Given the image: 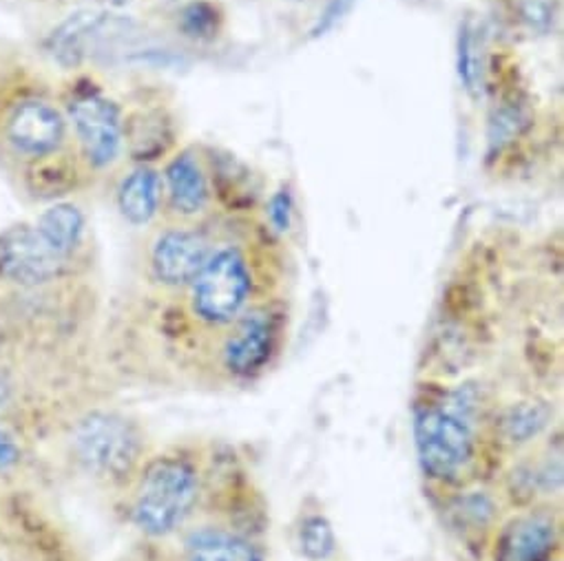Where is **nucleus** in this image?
Here are the masks:
<instances>
[{"label":"nucleus","mask_w":564,"mask_h":561,"mask_svg":"<svg viewBox=\"0 0 564 561\" xmlns=\"http://www.w3.org/2000/svg\"><path fill=\"white\" fill-rule=\"evenodd\" d=\"M458 72H460V80L465 82L467 91H478L480 87V52H478V43L474 32L465 30V34L460 36V52H458Z\"/></svg>","instance_id":"18"},{"label":"nucleus","mask_w":564,"mask_h":561,"mask_svg":"<svg viewBox=\"0 0 564 561\" xmlns=\"http://www.w3.org/2000/svg\"><path fill=\"white\" fill-rule=\"evenodd\" d=\"M414 438L421 466L432 477H454L471 458V431L465 420L449 411H421L414 425Z\"/></svg>","instance_id":"5"},{"label":"nucleus","mask_w":564,"mask_h":561,"mask_svg":"<svg viewBox=\"0 0 564 561\" xmlns=\"http://www.w3.org/2000/svg\"><path fill=\"white\" fill-rule=\"evenodd\" d=\"M250 295V272L243 254L224 248L206 261L193 280V312L208 326L230 323Z\"/></svg>","instance_id":"3"},{"label":"nucleus","mask_w":564,"mask_h":561,"mask_svg":"<svg viewBox=\"0 0 564 561\" xmlns=\"http://www.w3.org/2000/svg\"><path fill=\"white\" fill-rule=\"evenodd\" d=\"M162 182L153 168H135L118 190V206L122 217L133 226L149 223L160 206Z\"/></svg>","instance_id":"12"},{"label":"nucleus","mask_w":564,"mask_h":561,"mask_svg":"<svg viewBox=\"0 0 564 561\" xmlns=\"http://www.w3.org/2000/svg\"><path fill=\"white\" fill-rule=\"evenodd\" d=\"M553 541L555 532L549 519L538 515L518 517L500 535L496 561H544Z\"/></svg>","instance_id":"11"},{"label":"nucleus","mask_w":564,"mask_h":561,"mask_svg":"<svg viewBox=\"0 0 564 561\" xmlns=\"http://www.w3.org/2000/svg\"><path fill=\"white\" fill-rule=\"evenodd\" d=\"M69 449L80 469L100 480H124L142 453L138 427L116 411H89L69 433Z\"/></svg>","instance_id":"2"},{"label":"nucleus","mask_w":564,"mask_h":561,"mask_svg":"<svg viewBox=\"0 0 564 561\" xmlns=\"http://www.w3.org/2000/svg\"><path fill=\"white\" fill-rule=\"evenodd\" d=\"M122 19L105 10H80L63 21L47 41V52L63 67L83 65L109 36L120 34Z\"/></svg>","instance_id":"7"},{"label":"nucleus","mask_w":564,"mask_h":561,"mask_svg":"<svg viewBox=\"0 0 564 561\" xmlns=\"http://www.w3.org/2000/svg\"><path fill=\"white\" fill-rule=\"evenodd\" d=\"M100 3H105L107 8H124L131 3V0H100Z\"/></svg>","instance_id":"24"},{"label":"nucleus","mask_w":564,"mask_h":561,"mask_svg":"<svg viewBox=\"0 0 564 561\" xmlns=\"http://www.w3.org/2000/svg\"><path fill=\"white\" fill-rule=\"evenodd\" d=\"M520 113L513 111V109H505L500 111L494 122H491V144H502V142H509L513 135H518L520 131Z\"/></svg>","instance_id":"20"},{"label":"nucleus","mask_w":564,"mask_h":561,"mask_svg":"<svg viewBox=\"0 0 564 561\" xmlns=\"http://www.w3.org/2000/svg\"><path fill=\"white\" fill-rule=\"evenodd\" d=\"M272 352V326L265 315L246 317L228 337L224 363L237 376H250L261 370Z\"/></svg>","instance_id":"10"},{"label":"nucleus","mask_w":564,"mask_h":561,"mask_svg":"<svg viewBox=\"0 0 564 561\" xmlns=\"http://www.w3.org/2000/svg\"><path fill=\"white\" fill-rule=\"evenodd\" d=\"M34 226L47 243L67 258L74 256L85 234V217L74 204H56L47 208Z\"/></svg>","instance_id":"14"},{"label":"nucleus","mask_w":564,"mask_h":561,"mask_svg":"<svg viewBox=\"0 0 564 561\" xmlns=\"http://www.w3.org/2000/svg\"><path fill=\"white\" fill-rule=\"evenodd\" d=\"M8 140L30 157H50L65 140V120L43 100L21 102L8 120Z\"/></svg>","instance_id":"8"},{"label":"nucleus","mask_w":564,"mask_h":561,"mask_svg":"<svg viewBox=\"0 0 564 561\" xmlns=\"http://www.w3.org/2000/svg\"><path fill=\"white\" fill-rule=\"evenodd\" d=\"M0 561H12V557L3 548H0Z\"/></svg>","instance_id":"25"},{"label":"nucleus","mask_w":564,"mask_h":561,"mask_svg":"<svg viewBox=\"0 0 564 561\" xmlns=\"http://www.w3.org/2000/svg\"><path fill=\"white\" fill-rule=\"evenodd\" d=\"M197 502L195 469L180 458H158L138 477L131 521L149 537L173 532Z\"/></svg>","instance_id":"1"},{"label":"nucleus","mask_w":564,"mask_h":561,"mask_svg":"<svg viewBox=\"0 0 564 561\" xmlns=\"http://www.w3.org/2000/svg\"><path fill=\"white\" fill-rule=\"evenodd\" d=\"M355 0H330V6L326 8V12L322 14L317 28H315V36H322V32H328L337 25V21L344 19V14L350 12Z\"/></svg>","instance_id":"23"},{"label":"nucleus","mask_w":564,"mask_h":561,"mask_svg":"<svg viewBox=\"0 0 564 561\" xmlns=\"http://www.w3.org/2000/svg\"><path fill=\"white\" fill-rule=\"evenodd\" d=\"M544 425V416L538 409H518L513 411L509 427H511V436L513 438H529L531 433H538V429Z\"/></svg>","instance_id":"21"},{"label":"nucleus","mask_w":564,"mask_h":561,"mask_svg":"<svg viewBox=\"0 0 564 561\" xmlns=\"http://www.w3.org/2000/svg\"><path fill=\"white\" fill-rule=\"evenodd\" d=\"M28 464V444L21 429L0 420V482L21 475Z\"/></svg>","instance_id":"16"},{"label":"nucleus","mask_w":564,"mask_h":561,"mask_svg":"<svg viewBox=\"0 0 564 561\" xmlns=\"http://www.w3.org/2000/svg\"><path fill=\"white\" fill-rule=\"evenodd\" d=\"M169 195L173 206L184 215H197L208 201L206 177L195 157L188 153L175 157L166 168Z\"/></svg>","instance_id":"13"},{"label":"nucleus","mask_w":564,"mask_h":561,"mask_svg":"<svg viewBox=\"0 0 564 561\" xmlns=\"http://www.w3.org/2000/svg\"><path fill=\"white\" fill-rule=\"evenodd\" d=\"M302 550L308 559H326L335 550V532L324 517H311L302 528Z\"/></svg>","instance_id":"17"},{"label":"nucleus","mask_w":564,"mask_h":561,"mask_svg":"<svg viewBox=\"0 0 564 561\" xmlns=\"http://www.w3.org/2000/svg\"><path fill=\"white\" fill-rule=\"evenodd\" d=\"M186 561H259L254 548L224 530H199L186 541Z\"/></svg>","instance_id":"15"},{"label":"nucleus","mask_w":564,"mask_h":561,"mask_svg":"<svg viewBox=\"0 0 564 561\" xmlns=\"http://www.w3.org/2000/svg\"><path fill=\"white\" fill-rule=\"evenodd\" d=\"M291 197L286 193H276L272 199H270V206H268V215H270V221L272 226L279 230V232H286L291 228Z\"/></svg>","instance_id":"22"},{"label":"nucleus","mask_w":564,"mask_h":561,"mask_svg":"<svg viewBox=\"0 0 564 561\" xmlns=\"http://www.w3.org/2000/svg\"><path fill=\"white\" fill-rule=\"evenodd\" d=\"M520 14L533 30H549L553 23V0H522Z\"/></svg>","instance_id":"19"},{"label":"nucleus","mask_w":564,"mask_h":561,"mask_svg":"<svg viewBox=\"0 0 564 561\" xmlns=\"http://www.w3.org/2000/svg\"><path fill=\"white\" fill-rule=\"evenodd\" d=\"M208 258V243L197 232L166 230L153 245L151 267L160 284L180 288L193 284Z\"/></svg>","instance_id":"9"},{"label":"nucleus","mask_w":564,"mask_h":561,"mask_svg":"<svg viewBox=\"0 0 564 561\" xmlns=\"http://www.w3.org/2000/svg\"><path fill=\"white\" fill-rule=\"evenodd\" d=\"M72 258L58 254L36 226H14L0 234V278L23 290H39L61 278Z\"/></svg>","instance_id":"4"},{"label":"nucleus","mask_w":564,"mask_h":561,"mask_svg":"<svg viewBox=\"0 0 564 561\" xmlns=\"http://www.w3.org/2000/svg\"><path fill=\"white\" fill-rule=\"evenodd\" d=\"M69 116L87 160L96 168L111 166L122 148V118L118 107L98 94H87L72 102Z\"/></svg>","instance_id":"6"}]
</instances>
